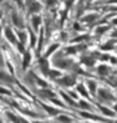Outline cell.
Wrapping results in <instances>:
<instances>
[{
	"label": "cell",
	"instance_id": "cell-21",
	"mask_svg": "<svg viewBox=\"0 0 117 123\" xmlns=\"http://www.w3.org/2000/svg\"><path fill=\"white\" fill-rule=\"evenodd\" d=\"M16 1H19V0H16Z\"/></svg>",
	"mask_w": 117,
	"mask_h": 123
},
{
	"label": "cell",
	"instance_id": "cell-13",
	"mask_svg": "<svg viewBox=\"0 0 117 123\" xmlns=\"http://www.w3.org/2000/svg\"><path fill=\"white\" fill-rule=\"evenodd\" d=\"M100 74H107L106 66H101V67H100Z\"/></svg>",
	"mask_w": 117,
	"mask_h": 123
},
{
	"label": "cell",
	"instance_id": "cell-14",
	"mask_svg": "<svg viewBox=\"0 0 117 123\" xmlns=\"http://www.w3.org/2000/svg\"><path fill=\"white\" fill-rule=\"evenodd\" d=\"M60 119H61V121H66V122H69V121H70V118H67L66 116H61Z\"/></svg>",
	"mask_w": 117,
	"mask_h": 123
},
{
	"label": "cell",
	"instance_id": "cell-10",
	"mask_svg": "<svg viewBox=\"0 0 117 123\" xmlns=\"http://www.w3.org/2000/svg\"><path fill=\"white\" fill-rule=\"evenodd\" d=\"M32 21H34V27L36 29L39 26V23H40V18L39 16H35V18H32Z\"/></svg>",
	"mask_w": 117,
	"mask_h": 123
},
{
	"label": "cell",
	"instance_id": "cell-4",
	"mask_svg": "<svg viewBox=\"0 0 117 123\" xmlns=\"http://www.w3.org/2000/svg\"><path fill=\"white\" fill-rule=\"evenodd\" d=\"M13 19H14V23H15L16 26L23 27V23H21V21L19 20V16H18V15H15V14H14V15H13Z\"/></svg>",
	"mask_w": 117,
	"mask_h": 123
},
{
	"label": "cell",
	"instance_id": "cell-18",
	"mask_svg": "<svg viewBox=\"0 0 117 123\" xmlns=\"http://www.w3.org/2000/svg\"><path fill=\"white\" fill-rule=\"evenodd\" d=\"M113 23H115V24H117V19H116V20H115V21H113Z\"/></svg>",
	"mask_w": 117,
	"mask_h": 123
},
{
	"label": "cell",
	"instance_id": "cell-12",
	"mask_svg": "<svg viewBox=\"0 0 117 123\" xmlns=\"http://www.w3.org/2000/svg\"><path fill=\"white\" fill-rule=\"evenodd\" d=\"M101 111L104 112V113H106L107 116H112V112H111V111H108L107 108H105V107H101Z\"/></svg>",
	"mask_w": 117,
	"mask_h": 123
},
{
	"label": "cell",
	"instance_id": "cell-19",
	"mask_svg": "<svg viewBox=\"0 0 117 123\" xmlns=\"http://www.w3.org/2000/svg\"><path fill=\"white\" fill-rule=\"evenodd\" d=\"M115 110H116V111H117V105H116V106H115Z\"/></svg>",
	"mask_w": 117,
	"mask_h": 123
},
{
	"label": "cell",
	"instance_id": "cell-9",
	"mask_svg": "<svg viewBox=\"0 0 117 123\" xmlns=\"http://www.w3.org/2000/svg\"><path fill=\"white\" fill-rule=\"evenodd\" d=\"M89 87H90V91L92 93H95V91H96V83L95 82H89Z\"/></svg>",
	"mask_w": 117,
	"mask_h": 123
},
{
	"label": "cell",
	"instance_id": "cell-20",
	"mask_svg": "<svg viewBox=\"0 0 117 123\" xmlns=\"http://www.w3.org/2000/svg\"><path fill=\"white\" fill-rule=\"evenodd\" d=\"M34 123H41V122H34Z\"/></svg>",
	"mask_w": 117,
	"mask_h": 123
},
{
	"label": "cell",
	"instance_id": "cell-11",
	"mask_svg": "<svg viewBox=\"0 0 117 123\" xmlns=\"http://www.w3.org/2000/svg\"><path fill=\"white\" fill-rule=\"evenodd\" d=\"M56 47H57V45H52V46H51L50 49H49V51L46 52V56H49L51 52H52V51H55V50H56Z\"/></svg>",
	"mask_w": 117,
	"mask_h": 123
},
{
	"label": "cell",
	"instance_id": "cell-7",
	"mask_svg": "<svg viewBox=\"0 0 117 123\" xmlns=\"http://www.w3.org/2000/svg\"><path fill=\"white\" fill-rule=\"evenodd\" d=\"M42 107L45 108V110H46L50 114H56V113H57V111H56V110H54V108H50V107H49V106H46V105H42Z\"/></svg>",
	"mask_w": 117,
	"mask_h": 123
},
{
	"label": "cell",
	"instance_id": "cell-6",
	"mask_svg": "<svg viewBox=\"0 0 117 123\" xmlns=\"http://www.w3.org/2000/svg\"><path fill=\"white\" fill-rule=\"evenodd\" d=\"M77 90H78V92H80V93H82V95H84L85 97L89 96V95H87V92H86V90H85V87H84V85H78Z\"/></svg>",
	"mask_w": 117,
	"mask_h": 123
},
{
	"label": "cell",
	"instance_id": "cell-3",
	"mask_svg": "<svg viewBox=\"0 0 117 123\" xmlns=\"http://www.w3.org/2000/svg\"><path fill=\"white\" fill-rule=\"evenodd\" d=\"M82 62H85L86 65H89V66H91V65L93 63V59L92 57H87V56H85V57H82Z\"/></svg>",
	"mask_w": 117,
	"mask_h": 123
},
{
	"label": "cell",
	"instance_id": "cell-5",
	"mask_svg": "<svg viewBox=\"0 0 117 123\" xmlns=\"http://www.w3.org/2000/svg\"><path fill=\"white\" fill-rule=\"evenodd\" d=\"M29 61H30V54L26 52V54H25V57H24V63H23L24 68H26V67H27V63H29Z\"/></svg>",
	"mask_w": 117,
	"mask_h": 123
},
{
	"label": "cell",
	"instance_id": "cell-15",
	"mask_svg": "<svg viewBox=\"0 0 117 123\" xmlns=\"http://www.w3.org/2000/svg\"><path fill=\"white\" fill-rule=\"evenodd\" d=\"M19 35H20V39H21V41L24 42V41H25V35H24V34H19Z\"/></svg>",
	"mask_w": 117,
	"mask_h": 123
},
{
	"label": "cell",
	"instance_id": "cell-1",
	"mask_svg": "<svg viewBox=\"0 0 117 123\" xmlns=\"http://www.w3.org/2000/svg\"><path fill=\"white\" fill-rule=\"evenodd\" d=\"M60 83H62V85H65V86H72V85L75 83V78L71 77V76H66L64 80H61Z\"/></svg>",
	"mask_w": 117,
	"mask_h": 123
},
{
	"label": "cell",
	"instance_id": "cell-17",
	"mask_svg": "<svg viewBox=\"0 0 117 123\" xmlns=\"http://www.w3.org/2000/svg\"><path fill=\"white\" fill-rule=\"evenodd\" d=\"M21 123H27V122H26L25 119H21Z\"/></svg>",
	"mask_w": 117,
	"mask_h": 123
},
{
	"label": "cell",
	"instance_id": "cell-2",
	"mask_svg": "<svg viewBox=\"0 0 117 123\" xmlns=\"http://www.w3.org/2000/svg\"><path fill=\"white\" fill-rule=\"evenodd\" d=\"M5 35H6V37H8L11 42H16V40H15V36H14V34L11 32V30L10 29H6L5 30Z\"/></svg>",
	"mask_w": 117,
	"mask_h": 123
},
{
	"label": "cell",
	"instance_id": "cell-8",
	"mask_svg": "<svg viewBox=\"0 0 117 123\" xmlns=\"http://www.w3.org/2000/svg\"><path fill=\"white\" fill-rule=\"evenodd\" d=\"M39 8H40V5H39L38 3H32V4L30 5V10H31V11H38Z\"/></svg>",
	"mask_w": 117,
	"mask_h": 123
},
{
	"label": "cell",
	"instance_id": "cell-16",
	"mask_svg": "<svg viewBox=\"0 0 117 123\" xmlns=\"http://www.w3.org/2000/svg\"><path fill=\"white\" fill-rule=\"evenodd\" d=\"M55 3V0H49V1H47V4L49 5H51V4H54Z\"/></svg>",
	"mask_w": 117,
	"mask_h": 123
}]
</instances>
